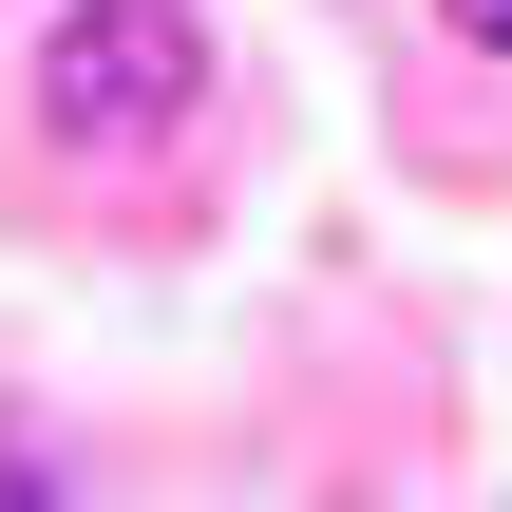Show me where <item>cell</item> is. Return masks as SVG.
I'll list each match as a JSON object with an SVG mask.
<instances>
[{
  "label": "cell",
  "instance_id": "obj_1",
  "mask_svg": "<svg viewBox=\"0 0 512 512\" xmlns=\"http://www.w3.org/2000/svg\"><path fill=\"white\" fill-rule=\"evenodd\" d=\"M209 76V19L190 0H57L38 19V133L57 152H152Z\"/></svg>",
  "mask_w": 512,
  "mask_h": 512
},
{
  "label": "cell",
  "instance_id": "obj_2",
  "mask_svg": "<svg viewBox=\"0 0 512 512\" xmlns=\"http://www.w3.org/2000/svg\"><path fill=\"white\" fill-rule=\"evenodd\" d=\"M437 19H456V38H475V57H512V0H437Z\"/></svg>",
  "mask_w": 512,
  "mask_h": 512
}]
</instances>
